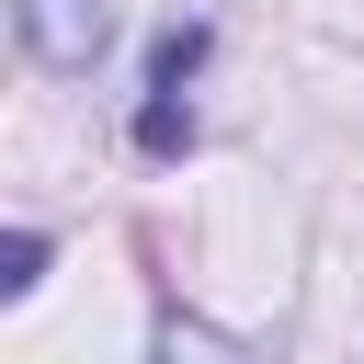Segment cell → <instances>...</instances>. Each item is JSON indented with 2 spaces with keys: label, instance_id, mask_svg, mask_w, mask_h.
<instances>
[{
  "label": "cell",
  "instance_id": "4",
  "mask_svg": "<svg viewBox=\"0 0 364 364\" xmlns=\"http://www.w3.org/2000/svg\"><path fill=\"white\" fill-rule=\"evenodd\" d=\"M193 68H205V23H171V34H159V57H148V91H182Z\"/></svg>",
  "mask_w": 364,
  "mask_h": 364
},
{
  "label": "cell",
  "instance_id": "1",
  "mask_svg": "<svg viewBox=\"0 0 364 364\" xmlns=\"http://www.w3.org/2000/svg\"><path fill=\"white\" fill-rule=\"evenodd\" d=\"M102 34H114V11H102V0H23V46H34L46 68H91V57H102Z\"/></svg>",
  "mask_w": 364,
  "mask_h": 364
},
{
  "label": "cell",
  "instance_id": "3",
  "mask_svg": "<svg viewBox=\"0 0 364 364\" xmlns=\"http://www.w3.org/2000/svg\"><path fill=\"white\" fill-rule=\"evenodd\" d=\"M148 364H250V353H239V341H228V330H205V318H171V330H159V353H148Z\"/></svg>",
  "mask_w": 364,
  "mask_h": 364
},
{
  "label": "cell",
  "instance_id": "5",
  "mask_svg": "<svg viewBox=\"0 0 364 364\" xmlns=\"http://www.w3.org/2000/svg\"><path fill=\"white\" fill-rule=\"evenodd\" d=\"M46 284V228H11V250H0V296H34Z\"/></svg>",
  "mask_w": 364,
  "mask_h": 364
},
{
  "label": "cell",
  "instance_id": "2",
  "mask_svg": "<svg viewBox=\"0 0 364 364\" xmlns=\"http://www.w3.org/2000/svg\"><path fill=\"white\" fill-rule=\"evenodd\" d=\"M136 148H148V159H182V148H193V102H182V91H148V102H136Z\"/></svg>",
  "mask_w": 364,
  "mask_h": 364
}]
</instances>
